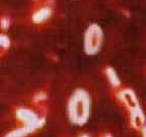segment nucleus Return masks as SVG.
<instances>
[{
    "label": "nucleus",
    "instance_id": "1",
    "mask_svg": "<svg viewBox=\"0 0 146 137\" xmlns=\"http://www.w3.org/2000/svg\"><path fill=\"white\" fill-rule=\"evenodd\" d=\"M15 117L18 121L23 123V127L27 128L31 132H33L34 129H36V127H39V118L31 109L19 108L15 111Z\"/></svg>",
    "mask_w": 146,
    "mask_h": 137
},
{
    "label": "nucleus",
    "instance_id": "2",
    "mask_svg": "<svg viewBox=\"0 0 146 137\" xmlns=\"http://www.w3.org/2000/svg\"><path fill=\"white\" fill-rule=\"evenodd\" d=\"M29 133H31V131L25 127L18 128V129H14V130L8 132L4 137H25L27 136Z\"/></svg>",
    "mask_w": 146,
    "mask_h": 137
}]
</instances>
